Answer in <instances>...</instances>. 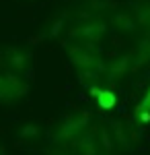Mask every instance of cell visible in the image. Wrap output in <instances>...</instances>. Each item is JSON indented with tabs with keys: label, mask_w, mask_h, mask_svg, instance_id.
Instances as JSON below:
<instances>
[{
	"label": "cell",
	"mask_w": 150,
	"mask_h": 155,
	"mask_svg": "<svg viewBox=\"0 0 150 155\" xmlns=\"http://www.w3.org/2000/svg\"><path fill=\"white\" fill-rule=\"evenodd\" d=\"M107 27L101 21H89V23L80 25V27H74L68 31V37L74 39L76 44H82V46H91V44H97L101 37L105 35ZM92 48V46H91Z\"/></svg>",
	"instance_id": "cell-1"
},
{
	"label": "cell",
	"mask_w": 150,
	"mask_h": 155,
	"mask_svg": "<svg viewBox=\"0 0 150 155\" xmlns=\"http://www.w3.org/2000/svg\"><path fill=\"white\" fill-rule=\"evenodd\" d=\"M89 120H91V116L84 114V112H78V114L70 116L66 122H62L58 126V130H56V141H74L78 134H82V132L86 130Z\"/></svg>",
	"instance_id": "cell-2"
},
{
	"label": "cell",
	"mask_w": 150,
	"mask_h": 155,
	"mask_svg": "<svg viewBox=\"0 0 150 155\" xmlns=\"http://www.w3.org/2000/svg\"><path fill=\"white\" fill-rule=\"evenodd\" d=\"M25 93H27V83H23L21 77L14 74V71L6 68V74L0 72V101L17 99Z\"/></svg>",
	"instance_id": "cell-3"
},
{
	"label": "cell",
	"mask_w": 150,
	"mask_h": 155,
	"mask_svg": "<svg viewBox=\"0 0 150 155\" xmlns=\"http://www.w3.org/2000/svg\"><path fill=\"white\" fill-rule=\"evenodd\" d=\"M74 153L76 155H101V147H99V139L95 137V132H82L74 141Z\"/></svg>",
	"instance_id": "cell-4"
},
{
	"label": "cell",
	"mask_w": 150,
	"mask_h": 155,
	"mask_svg": "<svg viewBox=\"0 0 150 155\" xmlns=\"http://www.w3.org/2000/svg\"><path fill=\"white\" fill-rule=\"evenodd\" d=\"M132 58L134 56H121V58H115L111 60L107 66H105V72H107V77L113 81V79H117V77H123L134 64H132Z\"/></svg>",
	"instance_id": "cell-5"
},
{
	"label": "cell",
	"mask_w": 150,
	"mask_h": 155,
	"mask_svg": "<svg viewBox=\"0 0 150 155\" xmlns=\"http://www.w3.org/2000/svg\"><path fill=\"white\" fill-rule=\"evenodd\" d=\"M29 64V54L27 52H21V50H8L6 56H4V66L11 68L14 72H21Z\"/></svg>",
	"instance_id": "cell-6"
},
{
	"label": "cell",
	"mask_w": 150,
	"mask_h": 155,
	"mask_svg": "<svg viewBox=\"0 0 150 155\" xmlns=\"http://www.w3.org/2000/svg\"><path fill=\"white\" fill-rule=\"evenodd\" d=\"M111 23H113V27L130 33V31L136 29L138 21H136V15H132L130 11H117V12H113V17H111Z\"/></svg>",
	"instance_id": "cell-7"
},
{
	"label": "cell",
	"mask_w": 150,
	"mask_h": 155,
	"mask_svg": "<svg viewBox=\"0 0 150 155\" xmlns=\"http://www.w3.org/2000/svg\"><path fill=\"white\" fill-rule=\"evenodd\" d=\"M91 95L97 97L99 106L103 107V110H111L117 101L115 93H111V91H107V89H99V87H91Z\"/></svg>",
	"instance_id": "cell-8"
},
{
	"label": "cell",
	"mask_w": 150,
	"mask_h": 155,
	"mask_svg": "<svg viewBox=\"0 0 150 155\" xmlns=\"http://www.w3.org/2000/svg\"><path fill=\"white\" fill-rule=\"evenodd\" d=\"M138 112H140V114H142V112H148V114H150V89L144 93L142 101L138 104Z\"/></svg>",
	"instance_id": "cell-9"
},
{
	"label": "cell",
	"mask_w": 150,
	"mask_h": 155,
	"mask_svg": "<svg viewBox=\"0 0 150 155\" xmlns=\"http://www.w3.org/2000/svg\"><path fill=\"white\" fill-rule=\"evenodd\" d=\"M31 134H39V128L35 124H27L23 130H21V137H31Z\"/></svg>",
	"instance_id": "cell-10"
},
{
	"label": "cell",
	"mask_w": 150,
	"mask_h": 155,
	"mask_svg": "<svg viewBox=\"0 0 150 155\" xmlns=\"http://www.w3.org/2000/svg\"><path fill=\"white\" fill-rule=\"evenodd\" d=\"M49 155H72V153H68V151H60V149H56V151H49Z\"/></svg>",
	"instance_id": "cell-11"
}]
</instances>
